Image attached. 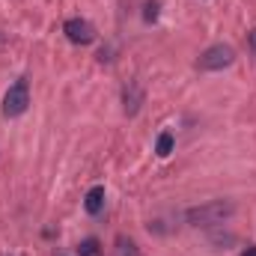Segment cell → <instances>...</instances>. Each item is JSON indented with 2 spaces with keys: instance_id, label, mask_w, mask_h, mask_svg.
Returning <instances> with one entry per match:
<instances>
[{
  "instance_id": "10",
  "label": "cell",
  "mask_w": 256,
  "mask_h": 256,
  "mask_svg": "<svg viewBox=\"0 0 256 256\" xmlns=\"http://www.w3.org/2000/svg\"><path fill=\"white\" fill-rule=\"evenodd\" d=\"M155 18H158V0H149V3L143 6V21H146V24H152Z\"/></svg>"
},
{
  "instance_id": "6",
  "label": "cell",
  "mask_w": 256,
  "mask_h": 256,
  "mask_svg": "<svg viewBox=\"0 0 256 256\" xmlns=\"http://www.w3.org/2000/svg\"><path fill=\"white\" fill-rule=\"evenodd\" d=\"M84 208H86V214H102L104 212V185H92L86 196H84Z\"/></svg>"
},
{
  "instance_id": "1",
  "label": "cell",
  "mask_w": 256,
  "mask_h": 256,
  "mask_svg": "<svg viewBox=\"0 0 256 256\" xmlns=\"http://www.w3.org/2000/svg\"><path fill=\"white\" fill-rule=\"evenodd\" d=\"M232 214H236V202L232 200H212V202L188 208L185 220L191 226H196V230H214V226H224Z\"/></svg>"
},
{
  "instance_id": "5",
  "label": "cell",
  "mask_w": 256,
  "mask_h": 256,
  "mask_svg": "<svg viewBox=\"0 0 256 256\" xmlns=\"http://www.w3.org/2000/svg\"><path fill=\"white\" fill-rule=\"evenodd\" d=\"M122 104H126V116H137L143 108V90L137 80H128V86L122 90Z\"/></svg>"
},
{
  "instance_id": "9",
  "label": "cell",
  "mask_w": 256,
  "mask_h": 256,
  "mask_svg": "<svg viewBox=\"0 0 256 256\" xmlns=\"http://www.w3.org/2000/svg\"><path fill=\"white\" fill-rule=\"evenodd\" d=\"M116 256H140V250H137V244L131 242V238H116Z\"/></svg>"
},
{
  "instance_id": "2",
  "label": "cell",
  "mask_w": 256,
  "mask_h": 256,
  "mask_svg": "<svg viewBox=\"0 0 256 256\" xmlns=\"http://www.w3.org/2000/svg\"><path fill=\"white\" fill-rule=\"evenodd\" d=\"M27 108H30V84H27V78H18L3 96V116L15 120V116L27 114Z\"/></svg>"
},
{
  "instance_id": "3",
  "label": "cell",
  "mask_w": 256,
  "mask_h": 256,
  "mask_svg": "<svg viewBox=\"0 0 256 256\" xmlns=\"http://www.w3.org/2000/svg\"><path fill=\"white\" fill-rule=\"evenodd\" d=\"M232 63H236V51H232L230 45L218 42V45H208V48L200 54L196 68H200V72H224V68H230Z\"/></svg>"
},
{
  "instance_id": "8",
  "label": "cell",
  "mask_w": 256,
  "mask_h": 256,
  "mask_svg": "<svg viewBox=\"0 0 256 256\" xmlns=\"http://www.w3.org/2000/svg\"><path fill=\"white\" fill-rule=\"evenodd\" d=\"M173 143H176V140H173V134H170V131H161V134H158V143H155L158 158H167V155L173 152Z\"/></svg>"
},
{
  "instance_id": "12",
  "label": "cell",
  "mask_w": 256,
  "mask_h": 256,
  "mask_svg": "<svg viewBox=\"0 0 256 256\" xmlns=\"http://www.w3.org/2000/svg\"><path fill=\"white\" fill-rule=\"evenodd\" d=\"M242 256H256V244H250V248H244V250H242Z\"/></svg>"
},
{
  "instance_id": "7",
  "label": "cell",
  "mask_w": 256,
  "mask_h": 256,
  "mask_svg": "<svg viewBox=\"0 0 256 256\" xmlns=\"http://www.w3.org/2000/svg\"><path fill=\"white\" fill-rule=\"evenodd\" d=\"M74 254L78 256H102V242L98 238H80L78 242V248H74Z\"/></svg>"
},
{
  "instance_id": "11",
  "label": "cell",
  "mask_w": 256,
  "mask_h": 256,
  "mask_svg": "<svg viewBox=\"0 0 256 256\" xmlns=\"http://www.w3.org/2000/svg\"><path fill=\"white\" fill-rule=\"evenodd\" d=\"M248 45H250V51L256 54V27L250 30V33H248Z\"/></svg>"
},
{
  "instance_id": "4",
  "label": "cell",
  "mask_w": 256,
  "mask_h": 256,
  "mask_svg": "<svg viewBox=\"0 0 256 256\" xmlns=\"http://www.w3.org/2000/svg\"><path fill=\"white\" fill-rule=\"evenodd\" d=\"M63 33L72 45H92L96 42V27L86 18H66Z\"/></svg>"
}]
</instances>
